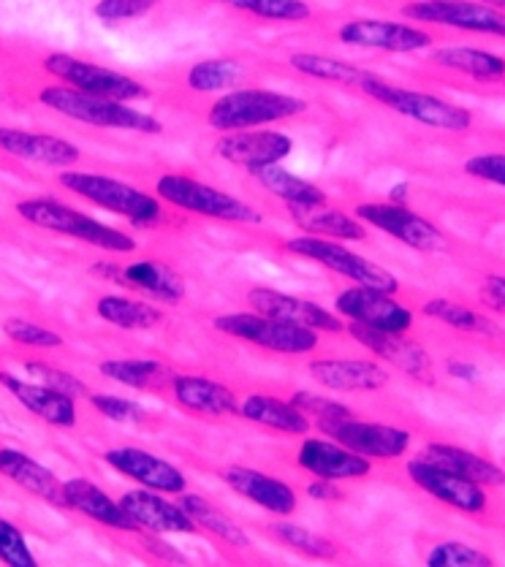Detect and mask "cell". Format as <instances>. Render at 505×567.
Returning a JSON list of instances; mask_svg holds the SVG:
<instances>
[{"mask_svg":"<svg viewBox=\"0 0 505 567\" xmlns=\"http://www.w3.org/2000/svg\"><path fill=\"white\" fill-rule=\"evenodd\" d=\"M334 484H337V481L316 478L308 486V494L312 499H318V503H332V499H342V492Z\"/></svg>","mask_w":505,"mask_h":567,"instance_id":"f5cc1de1","label":"cell"},{"mask_svg":"<svg viewBox=\"0 0 505 567\" xmlns=\"http://www.w3.org/2000/svg\"><path fill=\"white\" fill-rule=\"evenodd\" d=\"M481 299L484 305H489L492 310L505 312V275H489L481 288Z\"/></svg>","mask_w":505,"mask_h":567,"instance_id":"816d5d0a","label":"cell"},{"mask_svg":"<svg viewBox=\"0 0 505 567\" xmlns=\"http://www.w3.org/2000/svg\"><path fill=\"white\" fill-rule=\"evenodd\" d=\"M44 71L63 84H71V87L82 90V93L101 95V99L140 101L150 95V90L140 80H134V76L104 69L99 63H87V60L74 58V54H47Z\"/></svg>","mask_w":505,"mask_h":567,"instance_id":"9c48e42d","label":"cell"},{"mask_svg":"<svg viewBox=\"0 0 505 567\" xmlns=\"http://www.w3.org/2000/svg\"><path fill=\"white\" fill-rule=\"evenodd\" d=\"M239 415L252 424L269 426L282 434H308L310 432V415L293 402L278 400V396L267 394H250L239 402Z\"/></svg>","mask_w":505,"mask_h":567,"instance_id":"1f68e13d","label":"cell"},{"mask_svg":"<svg viewBox=\"0 0 505 567\" xmlns=\"http://www.w3.org/2000/svg\"><path fill=\"white\" fill-rule=\"evenodd\" d=\"M305 112H308V104L297 95L267 87H234L209 106L207 123L220 134H228V131L286 123V120L299 117Z\"/></svg>","mask_w":505,"mask_h":567,"instance_id":"7a4b0ae2","label":"cell"},{"mask_svg":"<svg viewBox=\"0 0 505 567\" xmlns=\"http://www.w3.org/2000/svg\"><path fill=\"white\" fill-rule=\"evenodd\" d=\"M449 372H451V375H454V378H462V380H476V378H478L476 367L465 364V361H451Z\"/></svg>","mask_w":505,"mask_h":567,"instance_id":"db71d44e","label":"cell"},{"mask_svg":"<svg viewBox=\"0 0 505 567\" xmlns=\"http://www.w3.org/2000/svg\"><path fill=\"white\" fill-rule=\"evenodd\" d=\"M424 316L435 318V321L446 323L456 331H465V334H486V337L497 334V326L492 323L489 318L481 316L476 310H471V307L460 305V301L430 299L424 305Z\"/></svg>","mask_w":505,"mask_h":567,"instance_id":"f35d334b","label":"cell"},{"mask_svg":"<svg viewBox=\"0 0 505 567\" xmlns=\"http://www.w3.org/2000/svg\"><path fill=\"white\" fill-rule=\"evenodd\" d=\"M218 3L269 22H308L312 17L305 0H218Z\"/></svg>","mask_w":505,"mask_h":567,"instance_id":"60d3db41","label":"cell"},{"mask_svg":"<svg viewBox=\"0 0 505 567\" xmlns=\"http://www.w3.org/2000/svg\"><path fill=\"white\" fill-rule=\"evenodd\" d=\"M220 478L226 481L239 497L250 499L258 508L269 511L275 516H291L297 511V494L288 484L272 478L267 473H258V470L250 467H226L220 473Z\"/></svg>","mask_w":505,"mask_h":567,"instance_id":"cb8c5ba5","label":"cell"},{"mask_svg":"<svg viewBox=\"0 0 505 567\" xmlns=\"http://www.w3.org/2000/svg\"><path fill=\"white\" fill-rule=\"evenodd\" d=\"M426 565L430 567H492L489 554L478 551V548L465 546L460 540L437 543L430 554H426Z\"/></svg>","mask_w":505,"mask_h":567,"instance_id":"7bdbcfd3","label":"cell"},{"mask_svg":"<svg viewBox=\"0 0 505 567\" xmlns=\"http://www.w3.org/2000/svg\"><path fill=\"white\" fill-rule=\"evenodd\" d=\"M310 375L332 391H378L389 383V372L378 361L359 359L312 361Z\"/></svg>","mask_w":505,"mask_h":567,"instance_id":"83f0119b","label":"cell"},{"mask_svg":"<svg viewBox=\"0 0 505 567\" xmlns=\"http://www.w3.org/2000/svg\"><path fill=\"white\" fill-rule=\"evenodd\" d=\"M486 6H495V9H505V0H481Z\"/></svg>","mask_w":505,"mask_h":567,"instance_id":"11a10c76","label":"cell"},{"mask_svg":"<svg viewBox=\"0 0 505 567\" xmlns=\"http://www.w3.org/2000/svg\"><path fill=\"white\" fill-rule=\"evenodd\" d=\"M402 17L424 22V25H443L505 39V11L481 0H413L402 6Z\"/></svg>","mask_w":505,"mask_h":567,"instance_id":"30bf717a","label":"cell"},{"mask_svg":"<svg viewBox=\"0 0 505 567\" xmlns=\"http://www.w3.org/2000/svg\"><path fill=\"white\" fill-rule=\"evenodd\" d=\"M357 217L367 223V226L387 231L389 237L396 239V243L413 247V250L430 252L437 250L443 243L441 228L432 226L426 217L413 213V209H408L405 204H359Z\"/></svg>","mask_w":505,"mask_h":567,"instance_id":"7c38bea8","label":"cell"},{"mask_svg":"<svg viewBox=\"0 0 505 567\" xmlns=\"http://www.w3.org/2000/svg\"><path fill=\"white\" fill-rule=\"evenodd\" d=\"M239 80H243V65L226 58L202 60V63L190 65L188 76H185L188 87L196 93H224V90L237 87Z\"/></svg>","mask_w":505,"mask_h":567,"instance_id":"ab89813d","label":"cell"},{"mask_svg":"<svg viewBox=\"0 0 505 567\" xmlns=\"http://www.w3.org/2000/svg\"><path fill=\"white\" fill-rule=\"evenodd\" d=\"M0 383L6 385V391H9L20 405H25L30 413L44 419L47 424L63 426V430L76 424L74 396H69L65 391L52 389V385L39 383V380H35V383H28V380L9 375V372H0Z\"/></svg>","mask_w":505,"mask_h":567,"instance_id":"603a6c76","label":"cell"},{"mask_svg":"<svg viewBox=\"0 0 505 567\" xmlns=\"http://www.w3.org/2000/svg\"><path fill=\"white\" fill-rule=\"evenodd\" d=\"M172 396L179 408L190 413L209 415V419H224V415H239V402L228 385L202 375H174Z\"/></svg>","mask_w":505,"mask_h":567,"instance_id":"484cf974","label":"cell"},{"mask_svg":"<svg viewBox=\"0 0 505 567\" xmlns=\"http://www.w3.org/2000/svg\"><path fill=\"white\" fill-rule=\"evenodd\" d=\"M0 475L17 484L33 497L47 499V503L58 505V508H69L65 503V486L60 484L58 475L33 456L22 454L17 449H0Z\"/></svg>","mask_w":505,"mask_h":567,"instance_id":"4316f807","label":"cell"},{"mask_svg":"<svg viewBox=\"0 0 505 567\" xmlns=\"http://www.w3.org/2000/svg\"><path fill=\"white\" fill-rule=\"evenodd\" d=\"M0 150L14 158L30 161V163H44V166H74L80 161V147L60 136L50 134H33V131L20 128H6L0 125Z\"/></svg>","mask_w":505,"mask_h":567,"instance_id":"d4e9b609","label":"cell"},{"mask_svg":"<svg viewBox=\"0 0 505 567\" xmlns=\"http://www.w3.org/2000/svg\"><path fill=\"white\" fill-rule=\"evenodd\" d=\"M432 63L478 82H497L505 76V60L501 54L473 50V47H443L432 54Z\"/></svg>","mask_w":505,"mask_h":567,"instance_id":"836d02e7","label":"cell"},{"mask_svg":"<svg viewBox=\"0 0 505 567\" xmlns=\"http://www.w3.org/2000/svg\"><path fill=\"white\" fill-rule=\"evenodd\" d=\"M408 475L413 484L424 488L430 497L441 499L449 508L462 511V514H481L486 508V492L478 481L451 473V470L419 460V456L408 464Z\"/></svg>","mask_w":505,"mask_h":567,"instance_id":"9a60e30c","label":"cell"},{"mask_svg":"<svg viewBox=\"0 0 505 567\" xmlns=\"http://www.w3.org/2000/svg\"><path fill=\"white\" fill-rule=\"evenodd\" d=\"M286 250L293 252V256L308 258V261H316L321 264V267L332 269L334 275H342L346 280H351L353 286H367L378 288V291L396 293V277L392 271L378 267V264L359 256V252L348 250V247L337 243V239L318 237V234H302V237L288 239Z\"/></svg>","mask_w":505,"mask_h":567,"instance_id":"ba28073f","label":"cell"},{"mask_svg":"<svg viewBox=\"0 0 505 567\" xmlns=\"http://www.w3.org/2000/svg\"><path fill=\"white\" fill-rule=\"evenodd\" d=\"M17 213L30 226L47 228V231L65 234L80 243H87L99 250L106 252H134L136 243L128 234L117 231V228L106 226V223L95 220V217L80 213V209L69 207V204L52 202V198H28V202L17 204Z\"/></svg>","mask_w":505,"mask_h":567,"instance_id":"5b68a950","label":"cell"},{"mask_svg":"<svg viewBox=\"0 0 505 567\" xmlns=\"http://www.w3.org/2000/svg\"><path fill=\"white\" fill-rule=\"evenodd\" d=\"M357 90H362L367 99L378 101L381 106L392 109V112L413 120V123L426 125V128L462 134V131H467L473 125V114L465 106L449 104V101L437 99V95L419 93V90L400 87V84L383 80V76L372 74V71L364 76V82Z\"/></svg>","mask_w":505,"mask_h":567,"instance_id":"3957f363","label":"cell"},{"mask_svg":"<svg viewBox=\"0 0 505 567\" xmlns=\"http://www.w3.org/2000/svg\"><path fill=\"white\" fill-rule=\"evenodd\" d=\"M293 150L291 136L280 134V131H228L215 142V153L231 166H243L252 174L261 166H272L288 158Z\"/></svg>","mask_w":505,"mask_h":567,"instance_id":"2e32d148","label":"cell"},{"mask_svg":"<svg viewBox=\"0 0 505 567\" xmlns=\"http://www.w3.org/2000/svg\"><path fill=\"white\" fill-rule=\"evenodd\" d=\"M419 460L437 464V467H446L451 473L465 475V478L478 481L481 486H503L505 484V470L492 464L484 456L473 454V451L460 449V445L449 443H430L419 454Z\"/></svg>","mask_w":505,"mask_h":567,"instance_id":"f546056e","label":"cell"},{"mask_svg":"<svg viewBox=\"0 0 505 567\" xmlns=\"http://www.w3.org/2000/svg\"><path fill=\"white\" fill-rule=\"evenodd\" d=\"M158 3L161 0H99L93 11L101 22H125L150 14Z\"/></svg>","mask_w":505,"mask_h":567,"instance_id":"681fc988","label":"cell"},{"mask_svg":"<svg viewBox=\"0 0 505 567\" xmlns=\"http://www.w3.org/2000/svg\"><path fill=\"white\" fill-rule=\"evenodd\" d=\"M95 312H99L106 323L128 331L153 329V326L164 321V312H161L158 307L131 297H101L99 305H95Z\"/></svg>","mask_w":505,"mask_h":567,"instance_id":"8d00e7d4","label":"cell"},{"mask_svg":"<svg viewBox=\"0 0 505 567\" xmlns=\"http://www.w3.org/2000/svg\"><path fill=\"white\" fill-rule=\"evenodd\" d=\"M297 464L302 470H308L310 475H316V478H329V481L367 478L372 470V464L367 456L357 454V451L337 443L332 437L305 440L302 449H299L297 454Z\"/></svg>","mask_w":505,"mask_h":567,"instance_id":"44dd1931","label":"cell"},{"mask_svg":"<svg viewBox=\"0 0 505 567\" xmlns=\"http://www.w3.org/2000/svg\"><path fill=\"white\" fill-rule=\"evenodd\" d=\"M248 305L256 312H261V316L278 318V321L302 323L316 331H346V323H342L337 312H329L327 307L316 305L310 299L275 291V288H252L248 293Z\"/></svg>","mask_w":505,"mask_h":567,"instance_id":"7402d4cb","label":"cell"},{"mask_svg":"<svg viewBox=\"0 0 505 567\" xmlns=\"http://www.w3.org/2000/svg\"><path fill=\"white\" fill-rule=\"evenodd\" d=\"M293 405L302 408L308 415H316L318 424H332V421H342V419H353V410L348 405H340V402L327 400V396L310 394V391H299L293 394Z\"/></svg>","mask_w":505,"mask_h":567,"instance_id":"c3c4849f","label":"cell"},{"mask_svg":"<svg viewBox=\"0 0 505 567\" xmlns=\"http://www.w3.org/2000/svg\"><path fill=\"white\" fill-rule=\"evenodd\" d=\"M99 271L110 275L114 282L140 291L147 299L161 301V305H177L185 297V280L179 271H174L168 264L158 258H142V261L128 264V267H106L101 264Z\"/></svg>","mask_w":505,"mask_h":567,"instance_id":"ffe728a7","label":"cell"},{"mask_svg":"<svg viewBox=\"0 0 505 567\" xmlns=\"http://www.w3.org/2000/svg\"><path fill=\"white\" fill-rule=\"evenodd\" d=\"M0 563L9 567H35L33 551L28 548L25 535L9 522V518L0 516Z\"/></svg>","mask_w":505,"mask_h":567,"instance_id":"ee69618b","label":"cell"},{"mask_svg":"<svg viewBox=\"0 0 505 567\" xmlns=\"http://www.w3.org/2000/svg\"><path fill=\"white\" fill-rule=\"evenodd\" d=\"M58 183L65 190L76 193V196L87 198L95 207L106 209V213L128 217L134 226L150 228L158 226L164 220V207L155 196L144 193L128 183H120V179L104 177V174L93 172H60Z\"/></svg>","mask_w":505,"mask_h":567,"instance_id":"277c9868","label":"cell"},{"mask_svg":"<svg viewBox=\"0 0 505 567\" xmlns=\"http://www.w3.org/2000/svg\"><path fill=\"white\" fill-rule=\"evenodd\" d=\"M337 39L348 47H362V50L381 52H419L432 47V33L408 22L392 20H351L337 30Z\"/></svg>","mask_w":505,"mask_h":567,"instance_id":"4fadbf2b","label":"cell"},{"mask_svg":"<svg viewBox=\"0 0 505 567\" xmlns=\"http://www.w3.org/2000/svg\"><path fill=\"white\" fill-rule=\"evenodd\" d=\"M275 538H278L282 546L293 548L302 557H312V559H337L340 557V548L334 546L332 540L321 538V535L310 533V529L299 527V524L291 522H278L272 527Z\"/></svg>","mask_w":505,"mask_h":567,"instance_id":"b9f144b4","label":"cell"},{"mask_svg":"<svg viewBox=\"0 0 505 567\" xmlns=\"http://www.w3.org/2000/svg\"><path fill=\"white\" fill-rule=\"evenodd\" d=\"M155 193L166 204L185 209V213L213 217V220L224 223H261V213L250 207V204H245L243 198L213 188V185L198 183L194 177H185V174H161L155 179Z\"/></svg>","mask_w":505,"mask_h":567,"instance_id":"8992f818","label":"cell"},{"mask_svg":"<svg viewBox=\"0 0 505 567\" xmlns=\"http://www.w3.org/2000/svg\"><path fill=\"white\" fill-rule=\"evenodd\" d=\"M123 511L134 518V524L144 533L155 535H183V533H196V522L188 516V511L179 503L161 497V492L155 488H134V492H125L120 497Z\"/></svg>","mask_w":505,"mask_h":567,"instance_id":"ac0fdd59","label":"cell"},{"mask_svg":"<svg viewBox=\"0 0 505 567\" xmlns=\"http://www.w3.org/2000/svg\"><path fill=\"white\" fill-rule=\"evenodd\" d=\"M321 430L337 440V443L367 456V460H400L411 449V432L400 430V426L342 419L332 421V424H323Z\"/></svg>","mask_w":505,"mask_h":567,"instance_id":"5bb4252c","label":"cell"},{"mask_svg":"<svg viewBox=\"0 0 505 567\" xmlns=\"http://www.w3.org/2000/svg\"><path fill=\"white\" fill-rule=\"evenodd\" d=\"M104 462L112 470H117L120 475L134 481V484L155 488L161 494H183L185 486H188V478L183 475V470L144 449H131V445L112 449L104 454Z\"/></svg>","mask_w":505,"mask_h":567,"instance_id":"d6986e66","label":"cell"},{"mask_svg":"<svg viewBox=\"0 0 505 567\" xmlns=\"http://www.w3.org/2000/svg\"><path fill=\"white\" fill-rule=\"evenodd\" d=\"M213 326L234 340L252 342L258 348H267L282 355H302L316 351L321 337L316 329L302 323L278 321V318L261 316V312H231V316L215 318Z\"/></svg>","mask_w":505,"mask_h":567,"instance_id":"52a82bcc","label":"cell"},{"mask_svg":"<svg viewBox=\"0 0 505 567\" xmlns=\"http://www.w3.org/2000/svg\"><path fill=\"white\" fill-rule=\"evenodd\" d=\"M3 334L9 337L11 342L25 348H60L63 346V337L55 334L52 329L30 321H20V318H11V321L3 323Z\"/></svg>","mask_w":505,"mask_h":567,"instance_id":"f6af8a7d","label":"cell"},{"mask_svg":"<svg viewBox=\"0 0 505 567\" xmlns=\"http://www.w3.org/2000/svg\"><path fill=\"white\" fill-rule=\"evenodd\" d=\"M90 405L99 410L101 415H106V419L117 421V424H144L150 419L147 410L136 405V402L123 400V396L90 394Z\"/></svg>","mask_w":505,"mask_h":567,"instance_id":"bcb514c9","label":"cell"},{"mask_svg":"<svg viewBox=\"0 0 505 567\" xmlns=\"http://www.w3.org/2000/svg\"><path fill=\"white\" fill-rule=\"evenodd\" d=\"M348 334H351L359 346H364L367 351L375 353L378 359L400 367L405 375L419 380V383H432V380H435L430 353H426L419 342L405 340V337L392 334V331L370 329V326L364 323H351L348 326Z\"/></svg>","mask_w":505,"mask_h":567,"instance_id":"e0dca14e","label":"cell"},{"mask_svg":"<svg viewBox=\"0 0 505 567\" xmlns=\"http://www.w3.org/2000/svg\"><path fill=\"white\" fill-rule=\"evenodd\" d=\"M101 375H106L114 383H123L128 389H161V385H172V372L166 364L155 359H110L101 364Z\"/></svg>","mask_w":505,"mask_h":567,"instance_id":"d590c367","label":"cell"},{"mask_svg":"<svg viewBox=\"0 0 505 567\" xmlns=\"http://www.w3.org/2000/svg\"><path fill=\"white\" fill-rule=\"evenodd\" d=\"M179 505L188 511V516L194 518L196 527H202L204 533L215 535V538L228 543V546H237V548L248 546V535H245V529L239 527V524L234 522L231 516L224 514L218 505L209 503V499L198 497V494H185L183 492V497H179Z\"/></svg>","mask_w":505,"mask_h":567,"instance_id":"e575fe53","label":"cell"},{"mask_svg":"<svg viewBox=\"0 0 505 567\" xmlns=\"http://www.w3.org/2000/svg\"><path fill=\"white\" fill-rule=\"evenodd\" d=\"M334 312L351 323H364L370 329L405 334L413 329V312L394 299V293L378 288L353 286L334 299Z\"/></svg>","mask_w":505,"mask_h":567,"instance_id":"8fae6325","label":"cell"},{"mask_svg":"<svg viewBox=\"0 0 505 567\" xmlns=\"http://www.w3.org/2000/svg\"><path fill=\"white\" fill-rule=\"evenodd\" d=\"M25 372L30 378L39 380V383H47V385H52V389L65 391V394L74 396V400L76 396H87V385H84L82 380L69 375V372L58 370V367L47 364V361H28Z\"/></svg>","mask_w":505,"mask_h":567,"instance_id":"7dc6e473","label":"cell"},{"mask_svg":"<svg viewBox=\"0 0 505 567\" xmlns=\"http://www.w3.org/2000/svg\"><path fill=\"white\" fill-rule=\"evenodd\" d=\"M65 503L69 508L80 511L87 518H93L95 524H104V527L120 529V533H136L134 518L123 511V505L114 503L104 488H99L93 481L87 478H71L65 481Z\"/></svg>","mask_w":505,"mask_h":567,"instance_id":"f1b7e54d","label":"cell"},{"mask_svg":"<svg viewBox=\"0 0 505 567\" xmlns=\"http://www.w3.org/2000/svg\"><path fill=\"white\" fill-rule=\"evenodd\" d=\"M465 174L471 177L484 179L489 185H501L505 188V155L503 153H486V155H476L465 163Z\"/></svg>","mask_w":505,"mask_h":567,"instance_id":"f907efd6","label":"cell"},{"mask_svg":"<svg viewBox=\"0 0 505 567\" xmlns=\"http://www.w3.org/2000/svg\"><path fill=\"white\" fill-rule=\"evenodd\" d=\"M39 101L50 106L52 112L63 114V117L76 120V123L95 125V128H114V131H131V134H164V123L153 117L150 112L128 106V101L101 99V95L82 93V90L71 87V84H50L41 87Z\"/></svg>","mask_w":505,"mask_h":567,"instance_id":"6da1fadb","label":"cell"},{"mask_svg":"<svg viewBox=\"0 0 505 567\" xmlns=\"http://www.w3.org/2000/svg\"><path fill=\"white\" fill-rule=\"evenodd\" d=\"M291 65L302 76H310V80L348 84V87H359V84L364 82V76L370 74L367 69H359V65L346 63V60L323 58V54H310V52L293 54Z\"/></svg>","mask_w":505,"mask_h":567,"instance_id":"74e56055","label":"cell"},{"mask_svg":"<svg viewBox=\"0 0 505 567\" xmlns=\"http://www.w3.org/2000/svg\"><path fill=\"white\" fill-rule=\"evenodd\" d=\"M293 223L305 234H318V237L337 239V243H364L367 228L359 217L332 209L329 204H316V207H288Z\"/></svg>","mask_w":505,"mask_h":567,"instance_id":"4dcf8cb0","label":"cell"},{"mask_svg":"<svg viewBox=\"0 0 505 567\" xmlns=\"http://www.w3.org/2000/svg\"><path fill=\"white\" fill-rule=\"evenodd\" d=\"M252 177L258 179V185H261L264 190H269L272 196H278L280 202H286V207H316V204H329L327 193L318 188V185L286 172L280 163L256 168Z\"/></svg>","mask_w":505,"mask_h":567,"instance_id":"d6a6232c","label":"cell"}]
</instances>
